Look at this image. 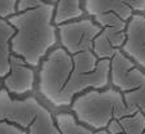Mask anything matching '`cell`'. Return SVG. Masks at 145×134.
Instances as JSON below:
<instances>
[{"instance_id": "6", "label": "cell", "mask_w": 145, "mask_h": 134, "mask_svg": "<svg viewBox=\"0 0 145 134\" xmlns=\"http://www.w3.org/2000/svg\"><path fill=\"white\" fill-rule=\"evenodd\" d=\"M84 12L99 27L127 26L134 14H145V1L140 0H88L82 3Z\"/></svg>"}, {"instance_id": "13", "label": "cell", "mask_w": 145, "mask_h": 134, "mask_svg": "<svg viewBox=\"0 0 145 134\" xmlns=\"http://www.w3.org/2000/svg\"><path fill=\"white\" fill-rule=\"evenodd\" d=\"M145 130V115L140 111L114 120L107 128L108 134H142Z\"/></svg>"}, {"instance_id": "12", "label": "cell", "mask_w": 145, "mask_h": 134, "mask_svg": "<svg viewBox=\"0 0 145 134\" xmlns=\"http://www.w3.org/2000/svg\"><path fill=\"white\" fill-rule=\"evenodd\" d=\"M85 12L82 8V3L78 0H60L54 4V14L53 22L57 26H62L69 22L81 19Z\"/></svg>"}, {"instance_id": "4", "label": "cell", "mask_w": 145, "mask_h": 134, "mask_svg": "<svg viewBox=\"0 0 145 134\" xmlns=\"http://www.w3.org/2000/svg\"><path fill=\"white\" fill-rule=\"evenodd\" d=\"M0 120L21 128L27 134H60L55 119L35 97L13 98L0 89Z\"/></svg>"}, {"instance_id": "10", "label": "cell", "mask_w": 145, "mask_h": 134, "mask_svg": "<svg viewBox=\"0 0 145 134\" xmlns=\"http://www.w3.org/2000/svg\"><path fill=\"white\" fill-rule=\"evenodd\" d=\"M16 0H0V79L5 77L10 67V39L14 28L7 19L16 14Z\"/></svg>"}, {"instance_id": "2", "label": "cell", "mask_w": 145, "mask_h": 134, "mask_svg": "<svg viewBox=\"0 0 145 134\" xmlns=\"http://www.w3.org/2000/svg\"><path fill=\"white\" fill-rule=\"evenodd\" d=\"M54 1H42L37 7L18 12L8 18L14 28L10 52L31 67L40 66L58 41L57 26L53 22Z\"/></svg>"}, {"instance_id": "7", "label": "cell", "mask_w": 145, "mask_h": 134, "mask_svg": "<svg viewBox=\"0 0 145 134\" xmlns=\"http://www.w3.org/2000/svg\"><path fill=\"white\" fill-rule=\"evenodd\" d=\"M100 32V27L89 17L58 26V40L68 54L93 52L94 40Z\"/></svg>"}, {"instance_id": "8", "label": "cell", "mask_w": 145, "mask_h": 134, "mask_svg": "<svg viewBox=\"0 0 145 134\" xmlns=\"http://www.w3.org/2000/svg\"><path fill=\"white\" fill-rule=\"evenodd\" d=\"M121 52L145 70V14L136 13L126 26V40Z\"/></svg>"}, {"instance_id": "3", "label": "cell", "mask_w": 145, "mask_h": 134, "mask_svg": "<svg viewBox=\"0 0 145 134\" xmlns=\"http://www.w3.org/2000/svg\"><path fill=\"white\" fill-rule=\"evenodd\" d=\"M71 110L78 123L93 130H107L114 120L137 112L127 107L122 94L114 88L91 89L80 94L73 99Z\"/></svg>"}, {"instance_id": "16", "label": "cell", "mask_w": 145, "mask_h": 134, "mask_svg": "<svg viewBox=\"0 0 145 134\" xmlns=\"http://www.w3.org/2000/svg\"><path fill=\"white\" fill-rule=\"evenodd\" d=\"M41 3V0H18L16 3V13L32 9Z\"/></svg>"}, {"instance_id": "11", "label": "cell", "mask_w": 145, "mask_h": 134, "mask_svg": "<svg viewBox=\"0 0 145 134\" xmlns=\"http://www.w3.org/2000/svg\"><path fill=\"white\" fill-rule=\"evenodd\" d=\"M126 40V26L101 27L99 35L94 40L93 53L98 59L110 61L121 52Z\"/></svg>"}, {"instance_id": "17", "label": "cell", "mask_w": 145, "mask_h": 134, "mask_svg": "<svg viewBox=\"0 0 145 134\" xmlns=\"http://www.w3.org/2000/svg\"><path fill=\"white\" fill-rule=\"evenodd\" d=\"M142 134H145V130H144V133H142Z\"/></svg>"}, {"instance_id": "9", "label": "cell", "mask_w": 145, "mask_h": 134, "mask_svg": "<svg viewBox=\"0 0 145 134\" xmlns=\"http://www.w3.org/2000/svg\"><path fill=\"white\" fill-rule=\"evenodd\" d=\"M35 85V71L25 61L12 54L9 72L4 77V89L9 94L23 96L32 92Z\"/></svg>"}, {"instance_id": "1", "label": "cell", "mask_w": 145, "mask_h": 134, "mask_svg": "<svg viewBox=\"0 0 145 134\" xmlns=\"http://www.w3.org/2000/svg\"><path fill=\"white\" fill-rule=\"evenodd\" d=\"M109 67V61L98 59L93 52L71 55L63 48H55L41 62L39 92L55 107L71 106L80 94L105 89Z\"/></svg>"}, {"instance_id": "15", "label": "cell", "mask_w": 145, "mask_h": 134, "mask_svg": "<svg viewBox=\"0 0 145 134\" xmlns=\"http://www.w3.org/2000/svg\"><path fill=\"white\" fill-rule=\"evenodd\" d=\"M0 134H27L25 130H22L21 128L9 124L7 121L0 120Z\"/></svg>"}, {"instance_id": "5", "label": "cell", "mask_w": 145, "mask_h": 134, "mask_svg": "<svg viewBox=\"0 0 145 134\" xmlns=\"http://www.w3.org/2000/svg\"><path fill=\"white\" fill-rule=\"evenodd\" d=\"M109 62V83L122 94L127 107L145 115V72L122 52Z\"/></svg>"}, {"instance_id": "14", "label": "cell", "mask_w": 145, "mask_h": 134, "mask_svg": "<svg viewBox=\"0 0 145 134\" xmlns=\"http://www.w3.org/2000/svg\"><path fill=\"white\" fill-rule=\"evenodd\" d=\"M54 119L60 134H108L107 130H93L89 126L78 123L69 112H60Z\"/></svg>"}]
</instances>
